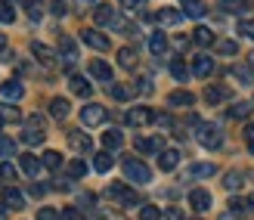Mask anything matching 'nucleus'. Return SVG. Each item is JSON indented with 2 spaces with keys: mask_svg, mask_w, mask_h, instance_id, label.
I'll list each match as a JSON object with an SVG mask.
<instances>
[{
  "mask_svg": "<svg viewBox=\"0 0 254 220\" xmlns=\"http://www.w3.org/2000/svg\"><path fill=\"white\" fill-rule=\"evenodd\" d=\"M124 177L130 180V183L146 186L149 180H152V167L146 161H139V158H124Z\"/></svg>",
  "mask_w": 254,
  "mask_h": 220,
  "instance_id": "f257e3e1",
  "label": "nucleus"
},
{
  "mask_svg": "<svg viewBox=\"0 0 254 220\" xmlns=\"http://www.w3.org/2000/svg\"><path fill=\"white\" fill-rule=\"evenodd\" d=\"M198 143L205 146V149H220L223 146V134H220V127L217 124H198Z\"/></svg>",
  "mask_w": 254,
  "mask_h": 220,
  "instance_id": "f03ea898",
  "label": "nucleus"
},
{
  "mask_svg": "<svg viewBox=\"0 0 254 220\" xmlns=\"http://www.w3.org/2000/svg\"><path fill=\"white\" fill-rule=\"evenodd\" d=\"M106 196L115 202V205H124V208H127V205H136V202H139V196H136L130 186H124V183H112V186L106 189Z\"/></svg>",
  "mask_w": 254,
  "mask_h": 220,
  "instance_id": "7ed1b4c3",
  "label": "nucleus"
},
{
  "mask_svg": "<svg viewBox=\"0 0 254 220\" xmlns=\"http://www.w3.org/2000/svg\"><path fill=\"white\" fill-rule=\"evenodd\" d=\"M81 41H84L87 47L99 50V53H106V50L112 47V44H109V37H106L103 31H96V28H84V31H81Z\"/></svg>",
  "mask_w": 254,
  "mask_h": 220,
  "instance_id": "20e7f679",
  "label": "nucleus"
},
{
  "mask_svg": "<svg viewBox=\"0 0 254 220\" xmlns=\"http://www.w3.org/2000/svg\"><path fill=\"white\" fill-rule=\"evenodd\" d=\"M103 121H106V106H96V102H90V106L81 109V124L96 127V124H103Z\"/></svg>",
  "mask_w": 254,
  "mask_h": 220,
  "instance_id": "39448f33",
  "label": "nucleus"
},
{
  "mask_svg": "<svg viewBox=\"0 0 254 220\" xmlns=\"http://www.w3.org/2000/svg\"><path fill=\"white\" fill-rule=\"evenodd\" d=\"M31 53H34V59L37 62H41V66H47V69H56V53H53V50H50L47 44H31Z\"/></svg>",
  "mask_w": 254,
  "mask_h": 220,
  "instance_id": "423d86ee",
  "label": "nucleus"
},
{
  "mask_svg": "<svg viewBox=\"0 0 254 220\" xmlns=\"http://www.w3.org/2000/svg\"><path fill=\"white\" fill-rule=\"evenodd\" d=\"M149 121H155V115H152L146 106H136V109L127 112V124H130V127H143V124H149Z\"/></svg>",
  "mask_w": 254,
  "mask_h": 220,
  "instance_id": "0eeeda50",
  "label": "nucleus"
},
{
  "mask_svg": "<svg viewBox=\"0 0 254 220\" xmlns=\"http://www.w3.org/2000/svg\"><path fill=\"white\" fill-rule=\"evenodd\" d=\"M214 174H217V167L211 161H195V164H189V171H186L189 180H205V177H214Z\"/></svg>",
  "mask_w": 254,
  "mask_h": 220,
  "instance_id": "6e6552de",
  "label": "nucleus"
},
{
  "mask_svg": "<svg viewBox=\"0 0 254 220\" xmlns=\"http://www.w3.org/2000/svg\"><path fill=\"white\" fill-rule=\"evenodd\" d=\"M189 205H192V211H208L211 208V192L208 189H192L189 192Z\"/></svg>",
  "mask_w": 254,
  "mask_h": 220,
  "instance_id": "1a4fd4ad",
  "label": "nucleus"
},
{
  "mask_svg": "<svg viewBox=\"0 0 254 220\" xmlns=\"http://www.w3.org/2000/svg\"><path fill=\"white\" fill-rule=\"evenodd\" d=\"M223 12H233V16H239V12H251L254 9V0H220L217 3Z\"/></svg>",
  "mask_w": 254,
  "mask_h": 220,
  "instance_id": "9d476101",
  "label": "nucleus"
},
{
  "mask_svg": "<svg viewBox=\"0 0 254 220\" xmlns=\"http://www.w3.org/2000/svg\"><path fill=\"white\" fill-rule=\"evenodd\" d=\"M68 143H71V149H78V152H90L93 149L90 134H84V131H68Z\"/></svg>",
  "mask_w": 254,
  "mask_h": 220,
  "instance_id": "9b49d317",
  "label": "nucleus"
},
{
  "mask_svg": "<svg viewBox=\"0 0 254 220\" xmlns=\"http://www.w3.org/2000/svg\"><path fill=\"white\" fill-rule=\"evenodd\" d=\"M0 93H3L6 99H12V102H16V99H22V96H25V87H22V81H16V77H9V81H3V84H0Z\"/></svg>",
  "mask_w": 254,
  "mask_h": 220,
  "instance_id": "f8f14e48",
  "label": "nucleus"
},
{
  "mask_svg": "<svg viewBox=\"0 0 254 220\" xmlns=\"http://www.w3.org/2000/svg\"><path fill=\"white\" fill-rule=\"evenodd\" d=\"M192 74L195 77H211L214 74V59L211 56H195L192 59Z\"/></svg>",
  "mask_w": 254,
  "mask_h": 220,
  "instance_id": "ddd939ff",
  "label": "nucleus"
},
{
  "mask_svg": "<svg viewBox=\"0 0 254 220\" xmlns=\"http://www.w3.org/2000/svg\"><path fill=\"white\" fill-rule=\"evenodd\" d=\"M59 53H62V59H65V66H71V62L78 59V47H74V41H71L68 34L59 37Z\"/></svg>",
  "mask_w": 254,
  "mask_h": 220,
  "instance_id": "4468645a",
  "label": "nucleus"
},
{
  "mask_svg": "<svg viewBox=\"0 0 254 220\" xmlns=\"http://www.w3.org/2000/svg\"><path fill=\"white\" fill-rule=\"evenodd\" d=\"M180 6H183L180 12H183V16H189V19H201L208 12V6L201 3V0H180Z\"/></svg>",
  "mask_w": 254,
  "mask_h": 220,
  "instance_id": "2eb2a0df",
  "label": "nucleus"
},
{
  "mask_svg": "<svg viewBox=\"0 0 254 220\" xmlns=\"http://www.w3.org/2000/svg\"><path fill=\"white\" fill-rule=\"evenodd\" d=\"M192 102H195V96L189 93V90H174L168 96V106H174V109H189Z\"/></svg>",
  "mask_w": 254,
  "mask_h": 220,
  "instance_id": "dca6fc26",
  "label": "nucleus"
},
{
  "mask_svg": "<svg viewBox=\"0 0 254 220\" xmlns=\"http://www.w3.org/2000/svg\"><path fill=\"white\" fill-rule=\"evenodd\" d=\"M68 87H71L74 96H90V93H93L90 81H87V77H81V74H71V77H68Z\"/></svg>",
  "mask_w": 254,
  "mask_h": 220,
  "instance_id": "f3484780",
  "label": "nucleus"
},
{
  "mask_svg": "<svg viewBox=\"0 0 254 220\" xmlns=\"http://www.w3.org/2000/svg\"><path fill=\"white\" fill-rule=\"evenodd\" d=\"M3 205H6L9 211H19V208H25V196H22L16 186H9V189L3 192Z\"/></svg>",
  "mask_w": 254,
  "mask_h": 220,
  "instance_id": "a211bd4d",
  "label": "nucleus"
},
{
  "mask_svg": "<svg viewBox=\"0 0 254 220\" xmlns=\"http://www.w3.org/2000/svg\"><path fill=\"white\" fill-rule=\"evenodd\" d=\"M90 74L96 77V81H112V66H109V62H103V59H93L90 62Z\"/></svg>",
  "mask_w": 254,
  "mask_h": 220,
  "instance_id": "6ab92c4d",
  "label": "nucleus"
},
{
  "mask_svg": "<svg viewBox=\"0 0 254 220\" xmlns=\"http://www.w3.org/2000/svg\"><path fill=\"white\" fill-rule=\"evenodd\" d=\"M68 112H71V106H68V99H62V96H56V99H50V115H53L56 121H62V118H68Z\"/></svg>",
  "mask_w": 254,
  "mask_h": 220,
  "instance_id": "aec40b11",
  "label": "nucleus"
},
{
  "mask_svg": "<svg viewBox=\"0 0 254 220\" xmlns=\"http://www.w3.org/2000/svg\"><path fill=\"white\" fill-rule=\"evenodd\" d=\"M177 164H180V152H177V149H164L158 155V167H161V171H174Z\"/></svg>",
  "mask_w": 254,
  "mask_h": 220,
  "instance_id": "412c9836",
  "label": "nucleus"
},
{
  "mask_svg": "<svg viewBox=\"0 0 254 220\" xmlns=\"http://www.w3.org/2000/svg\"><path fill=\"white\" fill-rule=\"evenodd\" d=\"M93 19H96V25H115V22H118V16H115V6H96Z\"/></svg>",
  "mask_w": 254,
  "mask_h": 220,
  "instance_id": "4be33fe9",
  "label": "nucleus"
},
{
  "mask_svg": "<svg viewBox=\"0 0 254 220\" xmlns=\"http://www.w3.org/2000/svg\"><path fill=\"white\" fill-rule=\"evenodd\" d=\"M149 50H152L155 56H164V53H168V37H164V31H155V34L149 37Z\"/></svg>",
  "mask_w": 254,
  "mask_h": 220,
  "instance_id": "5701e85b",
  "label": "nucleus"
},
{
  "mask_svg": "<svg viewBox=\"0 0 254 220\" xmlns=\"http://www.w3.org/2000/svg\"><path fill=\"white\" fill-rule=\"evenodd\" d=\"M44 137H47V131H41V127H31V124L22 131V140H25L28 146H41V143H44Z\"/></svg>",
  "mask_w": 254,
  "mask_h": 220,
  "instance_id": "b1692460",
  "label": "nucleus"
},
{
  "mask_svg": "<svg viewBox=\"0 0 254 220\" xmlns=\"http://www.w3.org/2000/svg\"><path fill=\"white\" fill-rule=\"evenodd\" d=\"M103 146H106V152L121 149V146H124V134H121V131H106V134H103Z\"/></svg>",
  "mask_w": 254,
  "mask_h": 220,
  "instance_id": "393cba45",
  "label": "nucleus"
},
{
  "mask_svg": "<svg viewBox=\"0 0 254 220\" xmlns=\"http://www.w3.org/2000/svg\"><path fill=\"white\" fill-rule=\"evenodd\" d=\"M180 19H183L180 9H158V12H155V22H158V25H177Z\"/></svg>",
  "mask_w": 254,
  "mask_h": 220,
  "instance_id": "a878e982",
  "label": "nucleus"
},
{
  "mask_svg": "<svg viewBox=\"0 0 254 220\" xmlns=\"http://www.w3.org/2000/svg\"><path fill=\"white\" fill-rule=\"evenodd\" d=\"M41 158H37V155H22V171L25 174H28V177H37V174H41Z\"/></svg>",
  "mask_w": 254,
  "mask_h": 220,
  "instance_id": "bb28decb",
  "label": "nucleus"
},
{
  "mask_svg": "<svg viewBox=\"0 0 254 220\" xmlns=\"http://www.w3.org/2000/svg\"><path fill=\"white\" fill-rule=\"evenodd\" d=\"M118 66L121 69H133L136 66V50L133 47H121L118 50Z\"/></svg>",
  "mask_w": 254,
  "mask_h": 220,
  "instance_id": "cd10ccee",
  "label": "nucleus"
},
{
  "mask_svg": "<svg viewBox=\"0 0 254 220\" xmlns=\"http://www.w3.org/2000/svg\"><path fill=\"white\" fill-rule=\"evenodd\" d=\"M192 41H195L198 47H211V44H217V41H214V31H211V28H205V25H198V28H195Z\"/></svg>",
  "mask_w": 254,
  "mask_h": 220,
  "instance_id": "c85d7f7f",
  "label": "nucleus"
},
{
  "mask_svg": "<svg viewBox=\"0 0 254 220\" xmlns=\"http://www.w3.org/2000/svg\"><path fill=\"white\" fill-rule=\"evenodd\" d=\"M205 99L211 102V106H217V102L230 99V90H226V87H208V90H205Z\"/></svg>",
  "mask_w": 254,
  "mask_h": 220,
  "instance_id": "c756f323",
  "label": "nucleus"
},
{
  "mask_svg": "<svg viewBox=\"0 0 254 220\" xmlns=\"http://www.w3.org/2000/svg\"><path fill=\"white\" fill-rule=\"evenodd\" d=\"M171 74L177 77V81H189V69H186V62H183L180 56L171 59Z\"/></svg>",
  "mask_w": 254,
  "mask_h": 220,
  "instance_id": "7c9ffc66",
  "label": "nucleus"
},
{
  "mask_svg": "<svg viewBox=\"0 0 254 220\" xmlns=\"http://www.w3.org/2000/svg\"><path fill=\"white\" fill-rule=\"evenodd\" d=\"M112 164H115V158H112L109 152H99L96 158H93V167H96L99 174H109V171H112Z\"/></svg>",
  "mask_w": 254,
  "mask_h": 220,
  "instance_id": "2f4dec72",
  "label": "nucleus"
},
{
  "mask_svg": "<svg viewBox=\"0 0 254 220\" xmlns=\"http://www.w3.org/2000/svg\"><path fill=\"white\" fill-rule=\"evenodd\" d=\"M41 161H44V167H50V171H59V167H62V155L56 149H47Z\"/></svg>",
  "mask_w": 254,
  "mask_h": 220,
  "instance_id": "473e14b6",
  "label": "nucleus"
},
{
  "mask_svg": "<svg viewBox=\"0 0 254 220\" xmlns=\"http://www.w3.org/2000/svg\"><path fill=\"white\" fill-rule=\"evenodd\" d=\"M251 115V102H236V106H230V118H236V121H245Z\"/></svg>",
  "mask_w": 254,
  "mask_h": 220,
  "instance_id": "72a5a7b5",
  "label": "nucleus"
},
{
  "mask_svg": "<svg viewBox=\"0 0 254 220\" xmlns=\"http://www.w3.org/2000/svg\"><path fill=\"white\" fill-rule=\"evenodd\" d=\"M65 171H68V177H71V180H81V177L87 174V164H84L81 158H74V161H68Z\"/></svg>",
  "mask_w": 254,
  "mask_h": 220,
  "instance_id": "f704fd0d",
  "label": "nucleus"
},
{
  "mask_svg": "<svg viewBox=\"0 0 254 220\" xmlns=\"http://www.w3.org/2000/svg\"><path fill=\"white\" fill-rule=\"evenodd\" d=\"M0 22L9 25V22H16V9H12L9 0H0Z\"/></svg>",
  "mask_w": 254,
  "mask_h": 220,
  "instance_id": "c9c22d12",
  "label": "nucleus"
},
{
  "mask_svg": "<svg viewBox=\"0 0 254 220\" xmlns=\"http://www.w3.org/2000/svg\"><path fill=\"white\" fill-rule=\"evenodd\" d=\"M223 186L226 189H239V186H242V171H226V177H223Z\"/></svg>",
  "mask_w": 254,
  "mask_h": 220,
  "instance_id": "e433bc0d",
  "label": "nucleus"
},
{
  "mask_svg": "<svg viewBox=\"0 0 254 220\" xmlns=\"http://www.w3.org/2000/svg\"><path fill=\"white\" fill-rule=\"evenodd\" d=\"M230 74L239 77V84H251V69H248V66H233Z\"/></svg>",
  "mask_w": 254,
  "mask_h": 220,
  "instance_id": "4c0bfd02",
  "label": "nucleus"
},
{
  "mask_svg": "<svg viewBox=\"0 0 254 220\" xmlns=\"http://www.w3.org/2000/svg\"><path fill=\"white\" fill-rule=\"evenodd\" d=\"M214 50L223 53V56H233V53H239V44L236 41H217V44H214Z\"/></svg>",
  "mask_w": 254,
  "mask_h": 220,
  "instance_id": "58836bf2",
  "label": "nucleus"
},
{
  "mask_svg": "<svg viewBox=\"0 0 254 220\" xmlns=\"http://www.w3.org/2000/svg\"><path fill=\"white\" fill-rule=\"evenodd\" d=\"M139 220H161V211L155 205H143V208H139Z\"/></svg>",
  "mask_w": 254,
  "mask_h": 220,
  "instance_id": "ea45409f",
  "label": "nucleus"
},
{
  "mask_svg": "<svg viewBox=\"0 0 254 220\" xmlns=\"http://www.w3.org/2000/svg\"><path fill=\"white\" fill-rule=\"evenodd\" d=\"M245 211H251L248 199H230V214H245Z\"/></svg>",
  "mask_w": 254,
  "mask_h": 220,
  "instance_id": "a19ab883",
  "label": "nucleus"
},
{
  "mask_svg": "<svg viewBox=\"0 0 254 220\" xmlns=\"http://www.w3.org/2000/svg\"><path fill=\"white\" fill-rule=\"evenodd\" d=\"M109 93L115 96L118 102H124L127 96H130V90H127V87H121V84H109Z\"/></svg>",
  "mask_w": 254,
  "mask_h": 220,
  "instance_id": "79ce46f5",
  "label": "nucleus"
},
{
  "mask_svg": "<svg viewBox=\"0 0 254 220\" xmlns=\"http://www.w3.org/2000/svg\"><path fill=\"white\" fill-rule=\"evenodd\" d=\"M0 118L3 121H19V109L16 106H0Z\"/></svg>",
  "mask_w": 254,
  "mask_h": 220,
  "instance_id": "37998d69",
  "label": "nucleus"
},
{
  "mask_svg": "<svg viewBox=\"0 0 254 220\" xmlns=\"http://www.w3.org/2000/svg\"><path fill=\"white\" fill-rule=\"evenodd\" d=\"M59 220H84V214H81V208H74V205H68V208L59 214Z\"/></svg>",
  "mask_w": 254,
  "mask_h": 220,
  "instance_id": "c03bdc74",
  "label": "nucleus"
},
{
  "mask_svg": "<svg viewBox=\"0 0 254 220\" xmlns=\"http://www.w3.org/2000/svg\"><path fill=\"white\" fill-rule=\"evenodd\" d=\"M0 180H6V183H9V180H16V167H12L9 161L0 164Z\"/></svg>",
  "mask_w": 254,
  "mask_h": 220,
  "instance_id": "a18cd8bd",
  "label": "nucleus"
},
{
  "mask_svg": "<svg viewBox=\"0 0 254 220\" xmlns=\"http://www.w3.org/2000/svg\"><path fill=\"white\" fill-rule=\"evenodd\" d=\"M239 31H242L245 37H251V41H254V19H242V22H239Z\"/></svg>",
  "mask_w": 254,
  "mask_h": 220,
  "instance_id": "49530a36",
  "label": "nucleus"
},
{
  "mask_svg": "<svg viewBox=\"0 0 254 220\" xmlns=\"http://www.w3.org/2000/svg\"><path fill=\"white\" fill-rule=\"evenodd\" d=\"M0 155H16V143L6 137H0Z\"/></svg>",
  "mask_w": 254,
  "mask_h": 220,
  "instance_id": "de8ad7c7",
  "label": "nucleus"
},
{
  "mask_svg": "<svg viewBox=\"0 0 254 220\" xmlns=\"http://www.w3.org/2000/svg\"><path fill=\"white\" fill-rule=\"evenodd\" d=\"M136 93H152V81H149V77H139V81H136Z\"/></svg>",
  "mask_w": 254,
  "mask_h": 220,
  "instance_id": "09e8293b",
  "label": "nucleus"
},
{
  "mask_svg": "<svg viewBox=\"0 0 254 220\" xmlns=\"http://www.w3.org/2000/svg\"><path fill=\"white\" fill-rule=\"evenodd\" d=\"M28 16H31L34 22L44 16V9H41V3H37V0H31V3H28Z\"/></svg>",
  "mask_w": 254,
  "mask_h": 220,
  "instance_id": "8fccbe9b",
  "label": "nucleus"
},
{
  "mask_svg": "<svg viewBox=\"0 0 254 220\" xmlns=\"http://www.w3.org/2000/svg\"><path fill=\"white\" fill-rule=\"evenodd\" d=\"M37 220H59V214L53 208H41V211H37Z\"/></svg>",
  "mask_w": 254,
  "mask_h": 220,
  "instance_id": "3c124183",
  "label": "nucleus"
},
{
  "mask_svg": "<svg viewBox=\"0 0 254 220\" xmlns=\"http://www.w3.org/2000/svg\"><path fill=\"white\" fill-rule=\"evenodd\" d=\"M0 59H3V62H9V59H12V53L6 50V37H3V34H0Z\"/></svg>",
  "mask_w": 254,
  "mask_h": 220,
  "instance_id": "603ef678",
  "label": "nucleus"
},
{
  "mask_svg": "<svg viewBox=\"0 0 254 220\" xmlns=\"http://www.w3.org/2000/svg\"><path fill=\"white\" fill-rule=\"evenodd\" d=\"M118 3H121L124 9H136L139 3H143V0H118Z\"/></svg>",
  "mask_w": 254,
  "mask_h": 220,
  "instance_id": "864d4df0",
  "label": "nucleus"
},
{
  "mask_svg": "<svg viewBox=\"0 0 254 220\" xmlns=\"http://www.w3.org/2000/svg\"><path fill=\"white\" fill-rule=\"evenodd\" d=\"M155 121L161 124V127H171L174 121H171V115H155Z\"/></svg>",
  "mask_w": 254,
  "mask_h": 220,
  "instance_id": "5fc2aeb1",
  "label": "nucleus"
},
{
  "mask_svg": "<svg viewBox=\"0 0 254 220\" xmlns=\"http://www.w3.org/2000/svg\"><path fill=\"white\" fill-rule=\"evenodd\" d=\"M164 217H168V220H183V214L177 211V208H168V214H164Z\"/></svg>",
  "mask_w": 254,
  "mask_h": 220,
  "instance_id": "6e6d98bb",
  "label": "nucleus"
},
{
  "mask_svg": "<svg viewBox=\"0 0 254 220\" xmlns=\"http://www.w3.org/2000/svg\"><path fill=\"white\" fill-rule=\"evenodd\" d=\"M220 220H239L236 214H230V211H226V214H220Z\"/></svg>",
  "mask_w": 254,
  "mask_h": 220,
  "instance_id": "4d7b16f0",
  "label": "nucleus"
},
{
  "mask_svg": "<svg viewBox=\"0 0 254 220\" xmlns=\"http://www.w3.org/2000/svg\"><path fill=\"white\" fill-rule=\"evenodd\" d=\"M6 211H9V208H6V205H0V220H3V217H6Z\"/></svg>",
  "mask_w": 254,
  "mask_h": 220,
  "instance_id": "13d9d810",
  "label": "nucleus"
},
{
  "mask_svg": "<svg viewBox=\"0 0 254 220\" xmlns=\"http://www.w3.org/2000/svg\"><path fill=\"white\" fill-rule=\"evenodd\" d=\"M248 205H251V208H254V196H251V199H248Z\"/></svg>",
  "mask_w": 254,
  "mask_h": 220,
  "instance_id": "bf43d9fd",
  "label": "nucleus"
},
{
  "mask_svg": "<svg viewBox=\"0 0 254 220\" xmlns=\"http://www.w3.org/2000/svg\"><path fill=\"white\" fill-rule=\"evenodd\" d=\"M248 146H251V155H254V140H251V143H248Z\"/></svg>",
  "mask_w": 254,
  "mask_h": 220,
  "instance_id": "052dcab7",
  "label": "nucleus"
},
{
  "mask_svg": "<svg viewBox=\"0 0 254 220\" xmlns=\"http://www.w3.org/2000/svg\"><path fill=\"white\" fill-rule=\"evenodd\" d=\"M0 127H3V118H0Z\"/></svg>",
  "mask_w": 254,
  "mask_h": 220,
  "instance_id": "680f3d73",
  "label": "nucleus"
},
{
  "mask_svg": "<svg viewBox=\"0 0 254 220\" xmlns=\"http://www.w3.org/2000/svg\"><path fill=\"white\" fill-rule=\"evenodd\" d=\"M56 3H62V0H56Z\"/></svg>",
  "mask_w": 254,
  "mask_h": 220,
  "instance_id": "e2e57ef3",
  "label": "nucleus"
},
{
  "mask_svg": "<svg viewBox=\"0 0 254 220\" xmlns=\"http://www.w3.org/2000/svg\"><path fill=\"white\" fill-rule=\"evenodd\" d=\"M251 62H254V59H251Z\"/></svg>",
  "mask_w": 254,
  "mask_h": 220,
  "instance_id": "0e129e2a",
  "label": "nucleus"
}]
</instances>
